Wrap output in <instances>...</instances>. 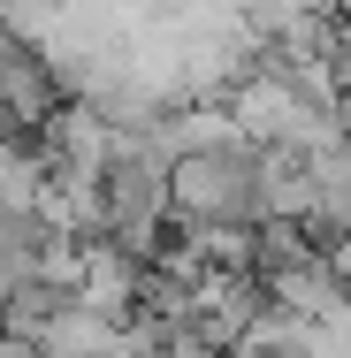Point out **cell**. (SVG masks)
Here are the masks:
<instances>
[{"mask_svg": "<svg viewBox=\"0 0 351 358\" xmlns=\"http://www.w3.org/2000/svg\"><path fill=\"white\" fill-rule=\"evenodd\" d=\"M168 214L207 221V229H260V145H214V152H184L168 168Z\"/></svg>", "mask_w": 351, "mask_h": 358, "instance_id": "cell-1", "label": "cell"}, {"mask_svg": "<svg viewBox=\"0 0 351 358\" xmlns=\"http://www.w3.org/2000/svg\"><path fill=\"white\" fill-rule=\"evenodd\" d=\"M107 152H115V130L84 107V99H62L46 122H39V160L54 176H107Z\"/></svg>", "mask_w": 351, "mask_h": 358, "instance_id": "cell-2", "label": "cell"}, {"mask_svg": "<svg viewBox=\"0 0 351 358\" xmlns=\"http://www.w3.org/2000/svg\"><path fill=\"white\" fill-rule=\"evenodd\" d=\"M268 305L290 320H321V328H344L351 313V282L336 275V259H305V267H282L268 275Z\"/></svg>", "mask_w": 351, "mask_h": 358, "instance_id": "cell-3", "label": "cell"}, {"mask_svg": "<svg viewBox=\"0 0 351 358\" xmlns=\"http://www.w3.org/2000/svg\"><path fill=\"white\" fill-rule=\"evenodd\" d=\"M260 214L268 221H313L321 214L313 160H298V152H260Z\"/></svg>", "mask_w": 351, "mask_h": 358, "instance_id": "cell-4", "label": "cell"}, {"mask_svg": "<svg viewBox=\"0 0 351 358\" xmlns=\"http://www.w3.org/2000/svg\"><path fill=\"white\" fill-rule=\"evenodd\" d=\"M69 305H76V289H54L46 275H23V282H15V297H8L0 336H31V343H39V336H46L62 313H69Z\"/></svg>", "mask_w": 351, "mask_h": 358, "instance_id": "cell-5", "label": "cell"}, {"mask_svg": "<svg viewBox=\"0 0 351 358\" xmlns=\"http://www.w3.org/2000/svg\"><path fill=\"white\" fill-rule=\"evenodd\" d=\"M54 168L39 160V145H0V214H39Z\"/></svg>", "mask_w": 351, "mask_h": 358, "instance_id": "cell-6", "label": "cell"}, {"mask_svg": "<svg viewBox=\"0 0 351 358\" xmlns=\"http://www.w3.org/2000/svg\"><path fill=\"white\" fill-rule=\"evenodd\" d=\"M46 244H54V229L39 214H0V267H8V275H39Z\"/></svg>", "mask_w": 351, "mask_h": 358, "instance_id": "cell-7", "label": "cell"}, {"mask_svg": "<svg viewBox=\"0 0 351 358\" xmlns=\"http://www.w3.org/2000/svg\"><path fill=\"white\" fill-rule=\"evenodd\" d=\"M313 191H321V214L351 236V145H336V152L313 160Z\"/></svg>", "mask_w": 351, "mask_h": 358, "instance_id": "cell-8", "label": "cell"}, {"mask_svg": "<svg viewBox=\"0 0 351 358\" xmlns=\"http://www.w3.org/2000/svg\"><path fill=\"white\" fill-rule=\"evenodd\" d=\"M329 69H336V107H351V46L336 54V62H329Z\"/></svg>", "mask_w": 351, "mask_h": 358, "instance_id": "cell-9", "label": "cell"}, {"mask_svg": "<svg viewBox=\"0 0 351 358\" xmlns=\"http://www.w3.org/2000/svg\"><path fill=\"white\" fill-rule=\"evenodd\" d=\"M0 358H46V351H39L31 336H0Z\"/></svg>", "mask_w": 351, "mask_h": 358, "instance_id": "cell-10", "label": "cell"}, {"mask_svg": "<svg viewBox=\"0 0 351 358\" xmlns=\"http://www.w3.org/2000/svg\"><path fill=\"white\" fill-rule=\"evenodd\" d=\"M15 282H23V275H8V267H0V320H8V297H15Z\"/></svg>", "mask_w": 351, "mask_h": 358, "instance_id": "cell-11", "label": "cell"}, {"mask_svg": "<svg viewBox=\"0 0 351 358\" xmlns=\"http://www.w3.org/2000/svg\"><path fill=\"white\" fill-rule=\"evenodd\" d=\"M0 138H15V122H8V115H0Z\"/></svg>", "mask_w": 351, "mask_h": 358, "instance_id": "cell-12", "label": "cell"}]
</instances>
